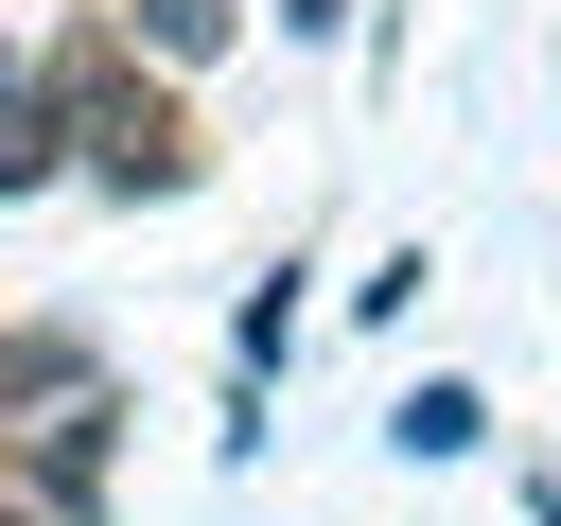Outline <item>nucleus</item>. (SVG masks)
<instances>
[{
  "mask_svg": "<svg viewBox=\"0 0 561 526\" xmlns=\"http://www.w3.org/2000/svg\"><path fill=\"white\" fill-rule=\"evenodd\" d=\"M280 18H298V35H333V18H351V0H280Z\"/></svg>",
  "mask_w": 561,
  "mask_h": 526,
  "instance_id": "obj_5",
  "label": "nucleus"
},
{
  "mask_svg": "<svg viewBox=\"0 0 561 526\" xmlns=\"http://www.w3.org/2000/svg\"><path fill=\"white\" fill-rule=\"evenodd\" d=\"M473 421H491L473 386H421V403H403V456H473Z\"/></svg>",
  "mask_w": 561,
  "mask_h": 526,
  "instance_id": "obj_3",
  "label": "nucleus"
},
{
  "mask_svg": "<svg viewBox=\"0 0 561 526\" xmlns=\"http://www.w3.org/2000/svg\"><path fill=\"white\" fill-rule=\"evenodd\" d=\"M35 175H53V88L0 70V193H35Z\"/></svg>",
  "mask_w": 561,
  "mask_h": 526,
  "instance_id": "obj_2",
  "label": "nucleus"
},
{
  "mask_svg": "<svg viewBox=\"0 0 561 526\" xmlns=\"http://www.w3.org/2000/svg\"><path fill=\"white\" fill-rule=\"evenodd\" d=\"M228 18H245V0H140V35H158V53H228Z\"/></svg>",
  "mask_w": 561,
  "mask_h": 526,
  "instance_id": "obj_4",
  "label": "nucleus"
},
{
  "mask_svg": "<svg viewBox=\"0 0 561 526\" xmlns=\"http://www.w3.org/2000/svg\"><path fill=\"white\" fill-rule=\"evenodd\" d=\"M70 105H88V175H105V193H175V175H193V123H175L158 88H123V70H70Z\"/></svg>",
  "mask_w": 561,
  "mask_h": 526,
  "instance_id": "obj_1",
  "label": "nucleus"
}]
</instances>
